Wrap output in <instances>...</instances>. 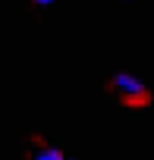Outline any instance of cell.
I'll use <instances>...</instances> for the list:
<instances>
[{
  "mask_svg": "<svg viewBox=\"0 0 154 160\" xmlns=\"http://www.w3.org/2000/svg\"><path fill=\"white\" fill-rule=\"evenodd\" d=\"M113 85H116V91H120L126 101H145V85L138 82L135 75H116Z\"/></svg>",
  "mask_w": 154,
  "mask_h": 160,
  "instance_id": "cell-1",
  "label": "cell"
},
{
  "mask_svg": "<svg viewBox=\"0 0 154 160\" xmlns=\"http://www.w3.org/2000/svg\"><path fill=\"white\" fill-rule=\"evenodd\" d=\"M35 160H63V154H60V151H54V148H44V151H38V154H35Z\"/></svg>",
  "mask_w": 154,
  "mask_h": 160,
  "instance_id": "cell-2",
  "label": "cell"
},
{
  "mask_svg": "<svg viewBox=\"0 0 154 160\" xmlns=\"http://www.w3.org/2000/svg\"><path fill=\"white\" fill-rule=\"evenodd\" d=\"M35 3H41V7H44V3H54V0H35Z\"/></svg>",
  "mask_w": 154,
  "mask_h": 160,
  "instance_id": "cell-3",
  "label": "cell"
}]
</instances>
